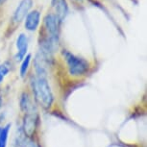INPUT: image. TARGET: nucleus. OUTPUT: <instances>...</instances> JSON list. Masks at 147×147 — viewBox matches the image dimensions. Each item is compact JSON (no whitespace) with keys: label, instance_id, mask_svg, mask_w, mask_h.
Instances as JSON below:
<instances>
[{"label":"nucleus","instance_id":"obj_16","mask_svg":"<svg viewBox=\"0 0 147 147\" xmlns=\"http://www.w3.org/2000/svg\"><path fill=\"white\" fill-rule=\"evenodd\" d=\"M1 131H2V129H1V128H0V135H1Z\"/></svg>","mask_w":147,"mask_h":147},{"label":"nucleus","instance_id":"obj_15","mask_svg":"<svg viewBox=\"0 0 147 147\" xmlns=\"http://www.w3.org/2000/svg\"><path fill=\"white\" fill-rule=\"evenodd\" d=\"M1 104H2V99L0 98V108H1Z\"/></svg>","mask_w":147,"mask_h":147},{"label":"nucleus","instance_id":"obj_14","mask_svg":"<svg viewBox=\"0 0 147 147\" xmlns=\"http://www.w3.org/2000/svg\"><path fill=\"white\" fill-rule=\"evenodd\" d=\"M71 1L76 2V3H82V2H83V0H71Z\"/></svg>","mask_w":147,"mask_h":147},{"label":"nucleus","instance_id":"obj_12","mask_svg":"<svg viewBox=\"0 0 147 147\" xmlns=\"http://www.w3.org/2000/svg\"><path fill=\"white\" fill-rule=\"evenodd\" d=\"M8 72H9V66H8L7 65H0V83L3 81V79L8 74Z\"/></svg>","mask_w":147,"mask_h":147},{"label":"nucleus","instance_id":"obj_7","mask_svg":"<svg viewBox=\"0 0 147 147\" xmlns=\"http://www.w3.org/2000/svg\"><path fill=\"white\" fill-rule=\"evenodd\" d=\"M16 46H18V52L16 58L18 61H20L26 56V52L28 49V38L24 34H20L18 36V40H16Z\"/></svg>","mask_w":147,"mask_h":147},{"label":"nucleus","instance_id":"obj_17","mask_svg":"<svg viewBox=\"0 0 147 147\" xmlns=\"http://www.w3.org/2000/svg\"><path fill=\"white\" fill-rule=\"evenodd\" d=\"M0 1H1V0H0Z\"/></svg>","mask_w":147,"mask_h":147},{"label":"nucleus","instance_id":"obj_5","mask_svg":"<svg viewBox=\"0 0 147 147\" xmlns=\"http://www.w3.org/2000/svg\"><path fill=\"white\" fill-rule=\"evenodd\" d=\"M36 122H37V117H36L35 113H27L23 121V130L26 136L28 137L33 136L36 129Z\"/></svg>","mask_w":147,"mask_h":147},{"label":"nucleus","instance_id":"obj_10","mask_svg":"<svg viewBox=\"0 0 147 147\" xmlns=\"http://www.w3.org/2000/svg\"><path fill=\"white\" fill-rule=\"evenodd\" d=\"M10 124H8L7 126H5L1 131V135H0V147H6L7 145V140H8V135H9V130H10Z\"/></svg>","mask_w":147,"mask_h":147},{"label":"nucleus","instance_id":"obj_2","mask_svg":"<svg viewBox=\"0 0 147 147\" xmlns=\"http://www.w3.org/2000/svg\"><path fill=\"white\" fill-rule=\"evenodd\" d=\"M63 56H65L66 63H67L68 70L71 75H82L88 69V63L86 60L77 57L67 51L63 52Z\"/></svg>","mask_w":147,"mask_h":147},{"label":"nucleus","instance_id":"obj_11","mask_svg":"<svg viewBox=\"0 0 147 147\" xmlns=\"http://www.w3.org/2000/svg\"><path fill=\"white\" fill-rule=\"evenodd\" d=\"M30 60H31V55H27L26 57H24V60H23V62H22V65L20 67V75L22 77L26 74L29 63H30Z\"/></svg>","mask_w":147,"mask_h":147},{"label":"nucleus","instance_id":"obj_1","mask_svg":"<svg viewBox=\"0 0 147 147\" xmlns=\"http://www.w3.org/2000/svg\"><path fill=\"white\" fill-rule=\"evenodd\" d=\"M33 90L40 106L48 109L53 103V94L45 77H38L33 81Z\"/></svg>","mask_w":147,"mask_h":147},{"label":"nucleus","instance_id":"obj_6","mask_svg":"<svg viewBox=\"0 0 147 147\" xmlns=\"http://www.w3.org/2000/svg\"><path fill=\"white\" fill-rule=\"evenodd\" d=\"M52 7L55 11V16L60 21L65 19L67 13V5L65 0H52Z\"/></svg>","mask_w":147,"mask_h":147},{"label":"nucleus","instance_id":"obj_13","mask_svg":"<svg viewBox=\"0 0 147 147\" xmlns=\"http://www.w3.org/2000/svg\"><path fill=\"white\" fill-rule=\"evenodd\" d=\"M22 147H38L37 144L31 140H25L22 144Z\"/></svg>","mask_w":147,"mask_h":147},{"label":"nucleus","instance_id":"obj_9","mask_svg":"<svg viewBox=\"0 0 147 147\" xmlns=\"http://www.w3.org/2000/svg\"><path fill=\"white\" fill-rule=\"evenodd\" d=\"M21 109L23 110L24 112H26V113L33 112V105L31 103V100H30V98H29V95L27 93H24L23 95H22Z\"/></svg>","mask_w":147,"mask_h":147},{"label":"nucleus","instance_id":"obj_3","mask_svg":"<svg viewBox=\"0 0 147 147\" xmlns=\"http://www.w3.org/2000/svg\"><path fill=\"white\" fill-rule=\"evenodd\" d=\"M59 24L60 20L53 13L47 15L44 18V26L47 33H48V38L58 40V35H59Z\"/></svg>","mask_w":147,"mask_h":147},{"label":"nucleus","instance_id":"obj_4","mask_svg":"<svg viewBox=\"0 0 147 147\" xmlns=\"http://www.w3.org/2000/svg\"><path fill=\"white\" fill-rule=\"evenodd\" d=\"M32 5L33 0H21L13 13V20L16 22H20L21 20H23V18L28 15V12L31 9Z\"/></svg>","mask_w":147,"mask_h":147},{"label":"nucleus","instance_id":"obj_8","mask_svg":"<svg viewBox=\"0 0 147 147\" xmlns=\"http://www.w3.org/2000/svg\"><path fill=\"white\" fill-rule=\"evenodd\" d=\"M40 13L38 11H33L31 13H28L25 20V28L29 31H35L40 23Z\"/></svg>","mask_w":147,"mask_h":147}]
</instances>
